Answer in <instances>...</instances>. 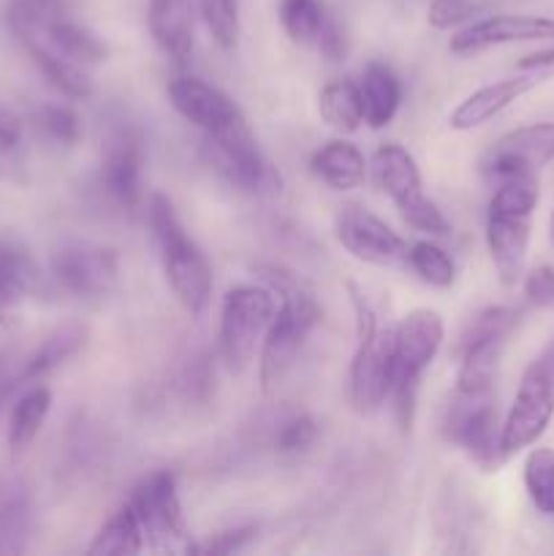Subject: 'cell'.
I'll return each instance as SVG.
<instances>
[{"mask_svg": "<svg viewBox=\"0 0 554 556\" xmlns=\"http://www.w3.org/2000/svg\"><path fill=\"white\" fill-rule=\"evenodd\" d=\"M259 275L261 282L269 286L277 296L275 318L266 329L259 356L261 391L272 394L297 367L299 353L324 318V309L315 302L313 291L304 286L302 277H297L293 271L282 269V266H259Z\"/></svg>", "mask_w": 554, "mask_h": 556, "instance_id": "6da1fadb", "label": "cell"}, {"mask_svg": "<svg viewBox=\"0 0 554 556\" xmlns=\"http://www.w3.org/2000/svg\"><path fill=\"white\" fill-rule=\"evenodd\" d=\"M147 228L155 242L158 258H161L163 275L168 288L174 291L182 309L193 318H199L212 299V266L206 261L204 250L188 237L177 210L168 201V195L152 193L144 206Z\"/></svg>", "mask_w": 554, "mask_h": 556, "instance_id": "7a4b0ae2", "label": "cell"}, {"mask_svg": "<svg viewBox=\"0 0 554 556\" xmlns=\"http://www.w3.org/2000/svg\"><path fill=\"white\" fill-rule=\"evenodd\" d=\"M445 340V326L435 309H413L391 334V394L394 418L402 432H411L416 418V402L421 380L438 358Z\"/></svg>", "mask_w": 554, "mask_h": 556, "instance_id": "3957f363", "label": "cell"}, {"mask_svg": "<svg viewBox=\"0 0 554 556\" xmlns=\"http://www.w3.org/2000/svg\"><path fill=\"white\" fill-rule=\"evenodd\" d=\"M353 320H356V351L348 375V400L356 413H375L389 402L391 394V334L394 326H380L373 304L358 286L348 282Z\"/></svg>", "mask_w": 554, "mask_h": 556, "instance_id": "277c9868", "label": "cell"}, {"mask_svg": "<svg viewBox=\"0 0 554 556\" xmlns=\"http://www.w3.org/2000/svg\"><path fill=\"white\" fill-rule=\"evenodd\" d=\"M373 174L380 193L391 199L402 220L429 237H449L451 223L438 204L424 193L418 163L405 147L380 144L373 155Z\"/></svg>", "mask_w": 554, "mask_h": 556, "instance_id": "5b68a950", "label": "cell"}, {"mask_svg": "<svg viewBox=\"0 0 554 556\" xmlns=\"http://www.w3.org/2000/svg\"><path fill=\"white\" fill-rule=\"evenodd\" d=\"M519 320V309L494 304V307L481 309L467 324L459 340V369H456V391L459 394L494 391L500 358H503Z\"/></svg>", "mask_w": 554, "mask_h": 556, "instance_id": "8992f818", "label": "cell"}, {"mask_svg": "<svg viewBox=\"0 0 554 556\" xmlns=\"http://www.w3.org/2000/svg\"><path fill=\"white\" fill-rule=\"evenodd\" d=\"M277 296L269 286H234L221 307V358L228 372L250 367L275 318Z\"/></svg>", "mask_w": 554, "mask_h": 556, "instance_id": "52a82bcc", "label": "cell"}, {"mask_svg": "<svg viewBox=\"0 0 554 556\" xmlns=\"http://www.w3.org/2000/svg\"><path fill=\"white\" fill-rule=\"evenodd\" d=\"M554 421V337L543 345V351L527 364L525 375L519 380L514 402L508 407V416L503 421V451L505 456H514L519 451L530 448L549 424Z\"/></svg>", "mask_w": 554, "mask_h": 556, "instance_id": "ba28073f", "label": "cell"}, {"mask_svg": "<svg viewBox=\"0 0 554 556\" xmlns=\"http://www.w3.org/2000/svg\"><path fill=\"white\" fill-rule=\"evenodd\" d=\"M443 438L465 451L467 459L483 472H498V467L508 462L503 451V421H500L494 391L483 394L454 391V400L443 418Z\"/></svg>", "mask_w": 554, "mask_h": 556, "instance_id": "9c48e42d", "label": "cell"}, {"mask_svg": "<svg viewBox=\"0 0 554 556\" xmlns=\"http://www.w3.org/2000/svg\"><path fill=\"white\" fill-rule=\"evenodd\" d=\"M147 141L136 123L112 119L101 141V188L123 210H136L144 195Z\"/></svg>", "mask_w": 554, "mask_h": 556, "instance_id": "30bf717a", "label": "cell"}, {"mask_svg": "<svg viewBox=\"0 0 554 556\" xmlns=\"http://www.w3.org/2000/svg\"><path fill=\"white\" fill-rule=\"evenodd\" d=\"M49 269L60 291L76 299H103L117 286L119 261L112 248L87 239H68L54 248Z\"/></svg>", "mask_w": 554, "mask_h": 556, "instance_id": "8fae6325", "label": "cell"}, {"mask_svg": "<svg viewBox=\"0 0 554 556\" xmlns=\"http://www.w3.org/2000/svg\"><path fill=\"white\" fill-rule=\"evenodd\" d=\"M125 503L130 505V510L139 519L147 548L172 546V543L188 538V525H185L182 500H179L177 476L174 472L155 470L144 476L130 489Z\"/></svg>", "mask_w": 554, "mask_h": 556, "instance_id": "7c38bea8", "label": "cell"}, {"mask_svg": "<svg viewBox=\"0 0 554 556\" xmlns=\"http://www.w3.org/2000/svg\"><path fill=\"white\" fill-rule=\"evenodd\" d=\"M554 161V123H532L511 130L494 141L483 155L481 168L489 182H503L511 177H530Z\"/></svg>", "mask_w": 554, "mask_h": 556, "instance_id": "4fadbf2b", "label": "cell"}, {"mask_svg": "<svg viewBox=\"0 0 554 556\" xmlns=\"http://www.w3.org/2000/svg\"><path fill=\"white\" fill-rule=\"evenodd\" d=\"M337 239L356 261L373 266L405 264L407 242L389 226L358 204L342 206L337 217Z\"/></svg>", "mask_w": 554, "mask_h": 556, "instance_id": "5bb4252c", "label": "cell"}, {"mask_svg": "<svg viewBox=\"0 0 554 556\" xmlns=\"http://www.w3.org/2000/svg\"><path fill=\"white\" fill-rule=\"evenodd\" d=\"M166 92L179 117L188 119L196 130H201L204 139L223 134V130L244 119L242 109L226 92L217 90L210 81L199 79V76H174Z\"/></svg>", "mask_w": 554, "mask_h": 556, "instance_id": "9a60e30c", "label": "cell"}, {"mask_svg": "<svg viewBox=\"0 0 554 556\" xmlns=\"http://www.w3.org/2000/svg\"><path fill=\"white\" fill-rule=\"evenodd\" d=\"M516 41H554V16L538 14H494L467 22L456 36H451L449 49L454 54H478L483 49L503 47Z\"/></svg>", "mask_w": 554, "mask_h": 556, "instance_id": "2e32d148", "label": "cell"}, {"mask_svg": "<svg viewBox=\"0 0 554 556\" xmlns=\"http://www.w3.org/2000/svg\"><path fill=\"white\" fill-rule=\"evenodd\" d=\"M552 74L554 71H519V74L508 76V79L478 87L476 92H470V96L451 112L449 125L454 130L481 128L489 119L498 117L500 112H505L511 103L519 101V98L527 96L530 90H536V87L541 85V81H546V76Z\"/></svg>", "mask_w": 554, "mask_h": 556, "instance_id": "e0dca14e", "label": "cell"}, {"mask_svg": "<svg viewBox=\"0 0 554 556\" xmlns=\"http://www.w3.org/2000/svg\"><path fill=\"white\" fill-rule=\"evenodd\" d=\"M487 248L494 271L505 288L525 277L527 250H530V217H511L487 212Z\"/></svg>", "mask_w": 554, "mask_h": 556, "instance_id": "ac0fdd59", "label": "cell"}, {"mask_svg": "<svg viewBox=\"0 0 554 556\" xmlns=\"http://www.w3.org/2000/svg\"><path fill=\"white\" fill-rule=\"evenodd\" d=\"M147 25H150L152 41L172 63H188L196 43L193 0H150Z\"/></svg>", "mask_w": 554, "mask_h": 556, "instance_id": "d6986e66", "label": "cell"}, {"mask_svg": "<svg viewBox=\"0 0 554 556\" xmlns=\"http://www.w3.org/2000/svg\"><path fill=\"white\" fill-rule=\"evenodd\" d=\"M87 340V329L81 324H63L54 331H49L30 353L16 358V378H20V389L27 383H38L41 378H47L49 372H54L58 367H63L68 358H74L81 351Z\"/></svg>", "mask_w": 554, "mask_h": 556, "instance_id": "ffe728a7", "label": "cell"}, {"mask_svg": "<svg viewBox=\"0 0 554 556\" xmlns=\"http://www.w3.org/2000/svg\"><path fill=\"white\" fill-rule=\"evenodd\" d=\"M310 172L331 190H356L367 179V161L356 144L345 139H331L313 152Z\"/></svg>", "mask_w": 554, "mask_h": 556, "instance_id": "44dd1931", "label": "cell"}, {"mask_svg": "<svg viewBox=\"0 0 554 556\" xmlns=\"http://www.w3.org/2000/svg\"><path fill=\"white\" fill-rule=\"evenodd\" d=\"M364 123L380 130L396 117L402 103V81L386 63H369L358 79Z\"/></svg>", "mask_w": 554, "mask_h": 556, "instance_id": "7402d4cb", "label": "cell"}, {"mask_svg": "<svg viewBox=\"0 0 554 556\" xmlns=\"http://www.w3.org/2000/svg\"><path fill=\"white\" fill-rule=\"evenodd\" d=\"M43 288V277L30 255L0 239V315Z\"/></svg>", "mask_w": 554, "mask_h": 556, "instance_id": "603a6c76", "label": "cell"}, {"mask_svg": "<svg viewBox=\"0 0 554 556\" xmlns=\"http://www.w3.org/2000/svg\"><path fill=\"white\" fill-rule=\"evenodd\" d=\"M49 410H52V391H49V386L30 383L16 396L9 416V445L14 454H22L38 438Z\"/></svg>", "mask_w": 554, "mask_h": 556, "instance_id": "cb8c5ba5", "label": "cell"}, {"mask_svg": "<svg viewBox=\"0 0 554 556\" xmlns=\"http://www.w3.org/2000/svg\"><path fill=\"white\" fill-rule=\"evenodd\" d=\"M318 112L326 125H331L340 134H356L364 125V109H362V92H358V81L353 79H337L329 81L324 90L318 92Z\"/></svg>", "mask_w": 554, "mask_h": 556, "instance_id": "d4e9b609", "label": "cell"}, {"mask_svg": "<svg viewBox=\"0 0 554 556\" xmlns=\"http://www.w3.org/2000/svg\"><path fill=\"white\" fill-rule=\"evenodd\" d=\"M147 548L144 532H141L139 519L130 510L128 503L119 505L112 516L106 519V525L98 530V535L92 538L90 548L87 552L96 556H134L141 554Z\"/></svg>", "mask_w": 554, "mask_h": 556, "instance_id": "484cf974", "label": "cell"}, {"mask_svg": "<svg viewBox=\"0 0 554 556\" xmlns=\"http://www.w3.org/2000/svg\"><path fill=\"white\" fill-rule=\"evenodd\" d=\"M30 532V497L20 481L0 489V554H16L25 548Z\"/></svg>", "mask_w": 554, "mask_h": 556, "instance_id": "4316f807", "label": "cell"}, {"mask_svg": "<svg viewBox=\"0 0 554 556\" xmlns=\"http://www.w3.org/2000/svg\"><path fill=\"white\" fill-rule=\"evenodd\" d=\"M405 266L421 282L432 288H451L456 282V264L445 248L432 239H418L407 244Z\"/></svg>", "mask_w": 554, "mask_h": 556, "instance_id": "83f0119b", "label": "cell"}, {"mask_svg": "<svg viewBox=\"0 0 554 556\" xmlns=\"http://www.w3.org/2000/svg\"><path fill=\"white\" fill-rule=\"evenodd\" d=\"M277 16H280L282 30H286V36L293 43H299V47H315L329 11H326L324 0H280Z\"/></svg>", "mask_w": 554, "mask_h": 556, "instance_id": "f1b7e54d", "label": "cell"}, {"mask_svg": "<svg viewBox=\"0 0 554 556\" xmlns=\"http://www.w3.org/2000/svg\"><path fill=\"white\" fill-rule=\"evenodd\" d=\"M538 201H541L538 174H530V177H511L494 185V193L489 199L487 212H498V215L511 217H530L536 212Z\"/></svg>", "mask_w": 554, "mask_h": 556, "instance_id": "f546056e", "label": "cell"}, {"mask_svg": "<svg viewBox=\"0 0 554 556\" xmlns=\"http://www.w3.org/2000/svg\"><path fill=\"white\" fill-rule=\"evenodd\" d=\"M521 478L538 514L554 516V448H532L525 459Z\"/></svg>", "mask_w": 554, "mask_h": 556, "instance_id": "4dcf8cb0", "label": "cell"}, {"mask_svg": "<svg viewBox=\"0 0 554 556\" xmlns=\"http://www.w3.org/2000/svg\"><path fill=\"white\" fill-rule=\"evenodd\" d=\"M199 11L212 41L231 52L239 41V0H199Z\"/></svg>", "mask_w": 554, "mask_h": 556, "instance_id": "1f68e13d", "label": "cell"}, {"mask_svg": "<svg viewBox=\"0 0 554 556\" xmlns=\"http://www.w3.org/2000/svg\"><path fill=\"white\" fill-rule=\"evenodd\" d=\"M36 128L41 130L43 139L58 147H74L81 139V119L74 109L63 103H43L36 112Z\"/></svg>", "mask_w": 554, "mask_h": 556, "instance_id": "d6a6232c", "label": "cell"}, {"mask_svg": "<svg viewBox=\"0 0 554 556\" xmlns=\"http://www.w3.org/2000/svg\"><path fill=\"white\" fill-rule=\"evenodd\" d=\"M0 177L25 182V157H22V123L11 109L0 106Z\"/></svg>", "mask_w": 554, "mask_h": 556, "instance_id": "836d02e7", "label": "cell"}, {"mask_svg": "<svg viewBox=\"0 0 554 556\" xmlns=\"http://www.w3.org/2000/svg\"><path fill=\"white\" fill-rule=\"evenodd\" d=\"M318 440V424L307 413H293L291 418L280 424L275 434V451L280 456H299L313 448Z\"/></svg>", "mask_w": 554, "mask_h": 556, "instance_id": "e575fe53", "label": "cell"}, {"mask_svg": "<svg viewBox=\"0 0 554 556\" xmlns=\"http://www.w3.org/2000/svg\"><path fill=\"white\" fill-rule=\"evenodd\" d=\"M525 282V302L532 309H554V266H532L521 277Z\"/></svg>", "mask_w": 554, "mask_h": 556, "instance_id": "d590c367", "label": "cell"}, {"mask_svg": "<svg viewBox=\"0 0 554 556\" xmlns=\"http://www.w3.org/2000/svg\"><path fill=\"white\" fill-rule=\"evenodd\" d=\"M476 11V0H432L427 20L435 30H451V27L467 25Z\"/></svg>", "mask_w": 554, "mask_h": 556, "instance_id": "8d00e7d4", "label": "cell"}, {"mask_svg": "<svg viewBox=\"0 0 554 556\" xmlns=\"http://www.w3.org/2000/svg\"><path fill=\"white\" fill-rule=\"evenodd\" d=\"M255 538V527H234V530L217 532L210 541L201 546H188V552H204V554H234L242 552L250 541Z\"/></svg>", "mask_w": 554, "mask_h": 556, "instance_id": "74e56055", "label": "cell"}, {"mask_svg": "<svg viewBox=\"0 0 554 556\" xmlns=\"http://www.w3.org/2000/svg\"><path fill=\"white\" fill-rule=\"evenodd\" d=\"M315 47H318L320 54H324L326 60H331V63H340V60H345V54H348L345 30H342V25L331 14L326 16V25H324V30H320L318 43H315Z\"/></svg>", "mask_w": 554, "mask_h": 556, "instance_id": "f35d334b", "label": "cell"}, {"mask_svg": "<svg viewBox=\"0 0 554 556\" xmlns=\"http://www.w3.org/2000/svg\"><path fill=\"white\" fill-rule=\"evenodd\" d=\"M516 68L519 71H554V41L549 43V47L525 54V58L516 63Z\"/></svg>", "mask_w": 554, "mask_h": 556, "instance_id": "ab89813d", "label": "cell"}, {"mask_svg": "<svg viewBox=\"0 0 554 556\" xmlns=\"http://www.w3.org/2000/svg\"><path fill=\"white\" fill-rule=\"evenodd\" d=\"M549 233H552V242H554V210H552V217H549Z\"/></svg>", "mask_w": 554, "mask_h": 556, "instance_id": "60d3db41", "label": "cell"}]
</instances>
